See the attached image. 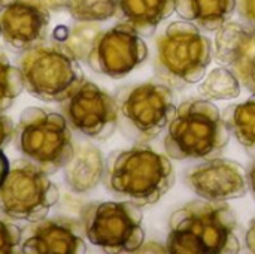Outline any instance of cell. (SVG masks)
Listing matches in <instances>:
<instances>
[{
  "label": "cell",
  "instance_id": "cell-31",
  "mask_svg": "<svg viewBox=\"0 0 255 254\" xmlns=\"http://www.w3.org/2000/svg\"><path fill=\"white\" fill-rule=\"evenodd\" d=\"M13 0H0V7H3V6H6V4H9V3H12Z\"/></svg>",
  "mask_w": 255,
  "mask_h": 254
},
{
  "label": "cell",
  "instance_id": "cell-17",
  "mask_svg": "<svg viewBox=\"0 0 255 254\" xmlns=\"http://www.w3.org/2000/svg\"><path fill=\"white\" fill-rule=\"evenodd\" d=\"M236 7L238 0H175L178 15L205 31H218Z\"/></svg>",
  "mask_w": 255,
  "mask_h": 254
},
{
  "label": "cell",
  "instance_id": "cell-15",
  "mask_svg": "<svg viewBox=\"0 0 255 254\" xmlns=\"http://www.w3.org/2000/svg\"><path fill=\"white\" fill-rule=\"evenodd\" d=\"M215 60L255 94V28L229 21L215 36Z\"/></svg>",
  "mask_w": 255,
  "mask_h": 254
},
{
  "label": "cell",
  "instance_id": "cell-29",
  "mask_svg": "<svg viewBox=\"0 0 255 254\" xmlns=\"http://www.w3.org/2000/svg\"><path fill=\"white\" fill-rule=\"evenodd\" d=\"M245 243H247L248 250L255 253V219L251 222V225H250V229H248V232H247Z\"/></svg>",
  "mask_w": 255,
  "mask_h": 254
},
{
  "label": "cell",
  "instance_id": "cell-5",
  "mask_svg": "<svg viewBox=\"0 0 255 254\" xmlns=\"http://www.w3.org/2000/svg\"><path fill=\"white\" fill-rule=\"evenodd\" d=\"M15 144L25 159L49 175L63 169L75 150L64 115L40 106H28L19 114Z\"/></svg>",
  "mask_w": 255,
  "mask_h": 254
},
{
  "label": "cell",
  "instance_id": "cell-16",
  "mask_svg": "<svg viewBox=\"0 0 255 254\" xmlns=\"http://www.w3.org/2000/svg\"><path fill=\"white\" fill-rule=\"evenodd\" d=\"M64 181L75 193H87L99 186L105 175V157L91 144L75 145L73 154L63 168Z\"/></svg>",
  "mask_w": 255,
  "mask_h": 254
},
{
  "label": "cell",
  "instance_id": "cell-2",
  "mask_svg": "<svg viewBox=\"0 0 255 254\" xmlns=\"http://www.w3.org/2000/svg\"><path fill=\"white\" fill-rule=\"evenodd\" d=\"M103 184L124 201L146 207L158 202L172 189L175 169L166 156L137 144L108 156Z\"/></svg>",
  "mask_w": 255,
  "mask_h": 254
},
{
  "label": "cell",
  "instance_id": "cell-22",
  "mask_svg": "<svg viewBox=\"0 0 255 254\" xmlns=\"http://www.w3.org/2000/svg\"><path fill=\"white\" fill-rule=\"evenodd\" d=\"M99 31H100V28L96 27L94 22H81L79 21V24H76L70 28L69 27H57L52 37L63 42L79 61H85Z\"/></svg>",
  "mask_w": 255,
  "mask_h": 254
},
{
  "label": "cell",
  "instance_id": "cell-20",
  "mask_svg": "<svg viewBox=\"0 0 255 254\" xmlns=\"http://www.w3.org/2000/svg\"><path fill=\"white\" fill-rule=\"evenodd\" d=\"M61 10L81 22H99L118 13V0H60Z\"/></svg>",
  "mask_w": 255,
  "mask_h": 254
},
{
  "label": "cell",
  "instance_id": "cell-12",
  "mask_svg": "<svg viewBox=\"0 0 255 254\" xmlns=\"http://www.w3.org/2000/svg\"><path fill=\"white\" fill-rule=\"evenodd\" d=\"M85 252V234L79 219L67 216L43 217L22 228L21 253L82 254Z\"/></svg>",
  "mask_w": 255,
  "mask_h": 254
},
{
  "label": "cell",
  "instance_id": "cell-3",
  "mask_svg": "<svg viewBox=\"0 0 255 254\" xmlns=\"http://www.w3.org/2000/svg\"><path fill=\"white\" fill-rule=\"evenodd\" d=\"M230 139V130L220 109L208 99L182 102L164 138L166 154L175 160L218 157Z\"/></svg>",
  "mask_w": 255,
  "mask_h": 254
},
{
  "label": "cell",
  "instance_id": "cell-14",
  "mask_svg": "<svg viewBox=\"0 0 255 254\" xmlns=\"http://www.w3.org/2000/svg\"><path fill=\"white\" fill-rule=\"evenodd\" d=\"M51 12L45 7L13 0L0 10V36L16 51H25L49 39Z\"/></svg>",
  "mask_w": 255,
  "mask_h": 254
},
{
  "label": "cell",
  "instance_id": "cell-28",
  "mask_svg": "<svg viewBox=\"0 0 255 254\" xmlns=\"http://www.w3.org/2000/svg\"><path fill=\"white\" fill-rule=\"evenodd\" d=\"M9 168H10V163H9V160H7V157H6V154L1 151V148H0V187H1V184H3V181H4V178H6V175H7V172H9Z\"/></svg>",
  "mask_w": 255,
  "mask_h": 254
},
{
  "label": "cell",
  "instance_id": "cell-18",
  "mask_svg": "<svg viewBox=\"0 0 255 254\" xmlns=\"http://www.w3.org/2000/svg\"><path fill=\"white\" fill-rule=\"evenodd\" d=\"M175 0H118V15L139 34H152L157 25L172 15Z\"/></svg>",
  "mask_w": 255,
  "mask_h": 254
},
{
  "label": "cell",
  "instance_id": "cell-11",
  "mask_svg": "<svg viewBox=\"0 0 255 254\" xmlns=\"http://www.w3.org/2000/svg\"><path fill=\"white\" fill-rule=\"evenodd\" d=\"M148 57V46L140 34L127 22L100 30L85 63L97 73L121 78Z\"/></svg>",
  "mask_w": 255,
  "mask_h": 254
},
{
  "label": "cell",
  "instance_id": "cell-30",
  "mask_svg": "<svg viewBox=\"0 0 255 254\" xmlns=\"http://www.w3.org/2000/svg\"><path fill=\"white\" fill-rule=\"evenodd\" d=\"M247 177H248V187L251 189V192H253L255 198V160L251 163V166H250V169L247 172Z\"/></svg>",
  "mask_w": 255,
  "mask_h": 254
},
{
  "label": "cell",
  "instance_id": "cell-13",
  "mask_svg": "<svg viewBox=\"0 0 255 254\" xmlns=\"http://www.w3.org/2000/svg\"><path fill=\"white\" fill-rule=\"evenodd\" d=\"M188 187L202 199L226 202L247 195L248 177L233 160L214 157L191 168L185 174Z\"/></svg>",
  "mask_w": 255,
  "mask_h": 254
},
{
  "label": "cell",
  "instance_id": "cell-9",
  "mask_svg": "<svg viewBox=\"0 0 255 254\" xmlns=\"http://www.w3.org/2000/svg\"><path fill=\"white\" fill-rule=\"evenodd\" d=\"M118 127L130 139L145 142L155 138L175 114V97L169 85L143 82L121 88L115 96Z\"/></svg>",
  "mask_w": 255,
  "mask_h": 254
},
{
  "label": "cell",
  "instance_id": "cell-21",
  "mask_svg": "<svg viewBox=\"0 0 255 254\" xmlns=\"http://www.w3.org/2000/svg\"><path fill=\"white\" fill-rule=\"evenodd\" d=\"M199 93L208 100H230L241 94V81L227 67H217L199 85Z\"/></svg>",
  "mask_w": 255,
  "mask_h": 254
},
{
  "label": "cell",
  "instance_id": "cell-7",
  "mask_svg": "<svg viewBox=\"0 0 255 254\" xmlns=\"http://www.w3.org/2000/svg\"><path fill=\"white\" fill-rule=\"evenodd\" d=\"M79 220L85 238L106 253H133L143 246V214L130 201L85 204Z\"/></svg>",
  "mask_w": 255,
  "mask_h": 254
},
{
  "label": "cell",
  "instance_id": "cell-27",
  "mask_svg": "<svg viewBox=\"0 0 255 254\" xmlns=\"http://www.w3.org/2000/svg\"><path fill=\"white\" fill-rule=\"evenodd\" d=\"M21 1H27L36 6L45 7L49 12H60V0H21Z\"/></svg>",
  "mask_w": 255,
  "mask_h": 254
},
{
  "label": "cell",
  "instance_id": "cell-23",
  "mask_svg": "<svg viewBox=\"0 0 255 254\" xmlns=\"http://www.w3.org/2000/svg\"><path fill=\"white\" fill-rule=\"evenodd\" d=\"M22 91L24 82L19 67L10 64L7 55L0 51V112L9 109Z\"/></svg>",
  "mask_w": 255,
  "mask_h": 254
},
{
  "label": "cell",
  "instance_id": "cell-24",
  "mask_svg": "<svg viewBox=\"0 0 255 254\" xmlns=\"http://www.w3.org/2000/svg\"><path fill=\"white\" fill-rule=\"evenodd\" d=\"M22 229L12 219H0V254L21 253Z\"/></svg>",
  "mask_w": 255,
  "mask_h": 254
},
{
  "label": "cell",
  "instance_id": "cell-26",
  "mask_svg": "<svg viewBox=\"0 0 255 254\" xmlns=\"http://www.w3.org/2000/svg\"><path fill=\"white\" fill-rule=\"evenodd\" d=\"M238 10L247 24L255 28V0H239Z\"/></svg>",
  "mask_w": 255,
  "mask_h": 254
},
{
  "label": "cell",
  "instance_id": "cell-25",
  "mask_svg": "<svg viewBox=\"0 0 255 254\" xmlns=\"http://www.w3.org/2000/svg\"><path fill=\"white\" fill-rule=\"evenodd\" d=\"M15 133H16V124L13 123V120L0 112V148L1 150L15 139Z\"/></svg>",
  "mask_w": 255,
  "mask_h": 254
},
{
  "label": "cell",
  "instance_id": "cell-8",
  "mask_svg": "<svg viewBox=\"0 0 255 254\" xmlns=\"http://www.w3.org/2000/svg\"><path fill=\"white\" fill-rule=\"evenodd\" d=\"M60 199L49 174L28 159L10 163L0 187V214L13 222H36L49 214Z\"/></svg>",
  "mask_w": 255,
  "mask_h": 254
},
{
  "label": "cell",
  "instance_id": "cell-1",
  "mask_svg": "<svg viewBox=\"0 0 255 254\" xmlns=\"http://www.w3.org/2000/svg\"><path fill=\"white\" fill-rule=\"evenodd\" d=\"M166 247L173 254L238 253L241 243L236 216L226 202H188L170 217Z\"/></svg>",
  "mask_w": 255,
  "mask_h": 254
},
{
  "label": "cell",
  "instance_id": "cell-10",
  "mask_svg": "<svg viewBox=\"0 0 255 254\" xmlns=\"http://www.w3.org/2000/svg\"><path fill=\"white\" fill-rule=\"evenodd\" d=\"M60 109L72 130L96 141H106L118 127L115 97L87 79L60 103Z\"/></svg>",
  "mask_w": 255,
  "mask_h": 254
},
{
  "label": "cell",
  "instance_id": "cell-4",
  "mask_svg": "<svg viewBox=\"0 0 255 254\" xmlns=\"http://www.w3.org/2000/svg\"><path fill=\"white\" fill-rule=\"evenodd\" d=\"M16 66L22 75L24 91L48 103H61L85 81L79 60L52 36L21 51Z\"/></svg>",
  "mask_w": 255,
  "mask_h": 254
},
{
  "label": "cell",
  "instance_id": "cell-6",
  "mask_svg": "<svg viewBox=\"0 0 255 254\" xmlns=\"http://www.w3.org/2000/svg\"><path fill=\"white\" fill-rule=\"evenodd\" d=\"M211 60V40L190 21L172 22L157 37V73L172 85L199 82Z\"/></svg>",
  "mask_w": 255,
  "mask_h": 254
},
{
  "label": "cell",
  "instance_id": "cell-19",
  "mask_svg": "<svg viewBox=\"0 0 255 254\" xmlns=\"http://www.w3.org/2000/svg\"><path fill=\"white\" fill-rule=\"evenodd\" d=\"M223 118L238 142L255 153V96L244 103L226 108Z\"/></svg>",
  "mask_w": 255,
  "mask_h": 254
}]
</instances>
